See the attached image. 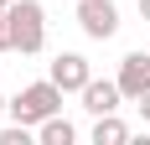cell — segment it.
Segmentation results:
<instances>
[{
    "mask_svg": "<svg viewBox=\"0 0 150 145\" xmlns=\"http://www.w3.org/2000/svg\"><path fill=\"white\" fill-rule=\"evenodd\" d=\"M0 114H11V99H0Z\"/></svg>",
    "mask_w": 150,
    "mask_h": 145,
    "instance_id": "13",
    "label": "cell"
},
{
    "mask_svg": "<svg viewBox=\"0 0 150 145\" xmlns=\"http://www.w3.org/2000/svg\"><path fill=\"white\" fill-rule=\"evenodd\" d=\"M5 5H11V0H0V11H5Z\"/></svg>",
    "mask_w": 150,
    "mask_h": 145,
    "instance_id": "14",
    "label": "cell"
},
{
    "mask_svg": "<svg viewBox=\"0 0 150 145\" xmlns=\"http://www.w3.org/2000/svg\"><path fill=\"white\" fill-rule=\"evenodd\" d=\"M140 21H145V26H150V0H140Z\"/></svg>",
    "mask_w": 150,
    "mask_h": 145,
    "instance_id": "12",
    "label": "cell"
},
{
    "mask_svg": "<svg viewBox=\"0 0 150 145\" xmlns=\"http://www.w3.org/2000/svg\"><path fill=\"white\" fill-rule=\"evenodd\" d=\"M0 52H16V36H11V21H5V11H0Z\"/></svg>",
    "mask_w": 150,
    "mask_h": 145,
    "instance_id": "10",
    "label": "cell"
},
{
    "mask_svg": "<svg viewBox=\"0 0 150 145\" xmlns=\"http://www.w3.org/2000/svg\"><path fill=\"white\" fill-rule=\"evenodd\" d=\"M78 26H83V36H93V42H109V36L119 31V5H114V0H78Z\"/></svg>",
    "mask_w": 150,
    "mask_h": 145,
    "instance_id": "3",
    "label": "cell"
},
{
    "mask_svg": "<svg viewBox=\"0 0 150 145\" xmlns=\"http://www.w3.org/2000/svg\"><path fill=\"white\" fill-rule=\"evenodd\" d=\"M57 109H62V88L52 83V78L21 88V93L11 99V119H21V124H42V119H52Z\"/></svg>",
    "mask_w": 150,
    "mask_h": 145,
    "instance_id": "2",
    "label": "cell"
},
{
    "mask_svg": "<svg viewBox=\"0 0 150 145\" xmlns=\"http://www.w3.org/2000/svg\"><path fill=\"white\" fill-rule=\"evenodd\" d=\"M119 99H124L119 78H88V88H83V109L88 114H114Z\"/></svg>",
    "mask_w": 150,
    "mask_h": 145,
    "instance_id": "5",
    "label": "cell"
},
{
    "mask_svg": "<svg viewBox=\"0 0 150 145\" xmlns=\"http://www.w3.org/2000/svg\"><path fill=\"white\" fill-rule=\"evenodd\" d=\"M88 78H93V68H88L83 52H57V62H52V83H57L62 93H83Z\"/></svg>",
    "mask_w": 150,
    "mask_h": 145,
    "instance_id": "4",
    "label": "cell"
},
{
    "mask_svg": "<svg viewBox=\"0 0 150 145\" xmlns=\"http://www.w3.org/2000/svg\"><path fill=\"white\" fill-rule=\"evenodd\" d=\"M129 140V124L114 114H93V145H124Z\"/></svg>",
    "mask_w": 150,
    "mask_h": 145,
    "instance_id": "7",
    "label": "cell"
},
{
    "mask_svg": "<svg viewBox=\"0 0 150 145\" xmlns=\"http://www.w3.org/2000/svg\"><path fill=\"white\" fill-rule=\"evenodd\" d=\"M0 145H31V124H21V119L5 124V130H0Z\"/></svg>",
    "mask_w": 150,
    "mask_h": 145,
    "instance_id": "9",
    "label": "cell"
},
{
    "mask_svg": "<svg viewBox=\"0 0 150 145\" xmlns=\"http://www.w3.org/2000/svg\"><path fill=\"white\" fill-rule=\"evenodd\" d=\"M119 88H124V99L150 93V57L145 52H129V57L119 62Z\"/></svg>",
    "mask_w": 150,
    "mask_h": 145,
    "instance_id": "6",
    "label": "cell"
},
{
    "mask_svg": "<svg viewBox=\"0 0 150 145\" xmlns=\"http://www.w3.org/2000/svg\"><path fill=\"white\" fill-rule=\"evenodd\" d=\"M36 140H42V145H73L78 130H73L62 114H52V119H42V124H36Z\"/></svg>",
    "mask_w": 150,
    "mask_h": 145,
    "instance_id": "8",
    "label": "cell"
},
{
    "mask_svg": "<svg viewBox=\"0 0 150 145\" xmlns=\"http://www.w3.org/2000/svg\"><path fill=\"white\" fill-rule=\"evenodd\" d=\"M135 104H140V119H145V124H150V93H140Z\"/></svg>",
    "mask_w": 150,
    "mask_h": 145,
    "instance_id": "11",
    "label": "cell"
},
{
    "mask_svg": "<svg viewBox=\"0 0 150 145\" xmlns=\"http://www.w3.org/2000/svg\"><path fill=\"white\" fill-rule=\"evenodd\" d=\"M5 21H11V36H16V52H42L47 47V11L42 0H11L5 5Z\"/></svg>",
    "mask_w": 150,
    "mask_h": 145,
    "instance_id": "1",
    "label": "cell"
}]
</instances>
